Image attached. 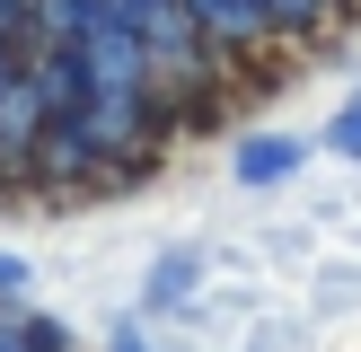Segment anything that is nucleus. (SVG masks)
<instances>
[{"mask_svg":"<svg viewBox=\"0 0 361 352\" xmlns=\"http://www.w3.org/2000/svg\"><path fill=\"white\" fill-rule=\"evenodd\" d=\"M194 299H203V256H194V246H168V256L150 264V291H141V308H150V317H185Z\"/></svg>","mask_w":361,"mask_h":352,"instance_id":"f257e3e1","label":"nucleus"},{"mask_svg":"<svg viewBox=\"0 0 361 352\" xmlns=\"http://www.w3.org/2000/svg\"><path fill=\"white\" fill-rule=\"evenodd\" d=\"M309 158V141H291V132H264V141H247L238 158H229V176L238 185H282V176Z\"/></svg>","mask_w":361,"mask_h":352,"instance_id":"f03ea898","label":"nucleus"},{"mask_svg":"<svg viewBox=\"0 0 361 352\" xmlns=\"http://www.w3.org/2000/svg\"><path fill=\"white\" fill-rule=\"evenodd\" d=\"M300 344H309V326H300V317H264V326H247L238 352H300Z\"/></svg>","mask_w":361,"mask_h":352,"instance_id":"7ed1b4c3","label":"nucleus"},{"mask_svg":"<svg viewBox=\"0 0 361 352\" xmlns=\"http://www.w3.org/2000/svg\"><path fill=\"white\" fill-rule=\"evenodd\" d=\"M0 352H62V326H9L0 317Z\"/></svg>","mask_w":361,"mask_h":352,"instance_id":"20e7f679","label":"nucleus"},{"mask_svg":"<svg viewBox=\"0 0 361 352\" xmlns=\"http://www.w3.org/2000/svg\"><path fill=\"white\" fill-rule=\"evenodd\" d=\"M326 150H335V158H361V97H353L344 115L326 123Z\"/></svg>","mask_w":361,"mask_h":352,"instance_id":"39448f33","label":"nucleus"},{"mask_svg":"<svg viewBox=\"0 0 361 352\" xmlns=\"http://www.w3.org/2000/svg\"><path fill=\"white\" fill-rule=\"evenodd\" d=\"M27 18H35V0H0V44H9V35L27 27Z\"/></svg>","mask_w":361,"mask_h":352,"instance_id":"423d86ee","label":"nucleus"},{"mask_svg":"<svg viewBox=\"0 0 361 352\" xmlns=\"http://www.w3.org/2000/svg\"><path fill=\"white\" fill-rule=\"evenodd\" d=\"M0 291H27V256H9V246H0Z\"/></svg>","mask_w":361,"mask_h":352,"instance_id":"0eeeda50","label":"nucleus"}]
</instances>
